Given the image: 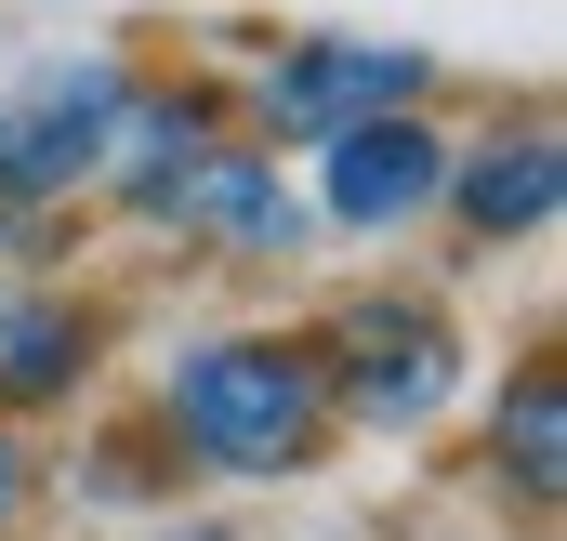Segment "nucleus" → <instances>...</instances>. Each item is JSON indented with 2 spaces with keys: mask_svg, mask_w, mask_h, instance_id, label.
<instances>
[{
  "mask_svg": "<svg viewBox=\"0 0 567 541\" xmlns=\"http://www.w3.org/2000/svg\"><path fill=\"white\" fill-rule=\"evenodd\" d=\"M158 409H172V436L212 476H303L317 436H330L317 357L290 330H212V344H185L172 384H158Z\"/></svg>",
  "mask_w": 567,
  "mask_h": 541,
  "instance_id": "f257e3e1",
  "label": "nucleus"
},
{
  "mask_svg": "<svg viewBox=\"0 0 567 541\" xmlns=\"http://www.w3.org/2000/svg\"><path fill=\"white\" fill-rule=\"evenodd\" d=\"M133 93H145L133 53H53V67H27V80L0 93V212L27 225V212H53V198L106 185Z\"/></svg>",
  "mask_w": 567,
  "mask_h": 541,
  "instance_id": "f03ea898",
  "label": "nucleus"
},
{
  "mask_svg": "<svg viewBox=\"0 0 567 541\" xmlns=\"http://www.w3.org/2000/svg\"><path fill=\"white\" fill-rule=\"evenodd\" d=\"M435 93L423 40H370V27H290L251 67V145H330L357 120H396Z\"/></svg>",
  "mask_w": 567,
  "mask_h": 541,
  "instance_id": "7ed1b4c3",
  "label": "nucleus"
},
{
  "mask_svg": "<svg viewBox=\"0 0 567 541\" xmlns=\"http://www.w3.org/2000/svg\"><path fill=\"white\" fill-rule=\"evenodd\" d=\"M317 397H343L357 422H383V436H410V422H435L449 409V384H462V330L435 317L423 290H357L317 344Z\"/></svg>",
  "mask_w": 567,
  "mask_h": 541,
  "instance_id": "20e7f679",
  "label": "nucleus"
},
{
  "mask_svg": "<svg viewBox=\"0 0 567 541\" xmlns=\"http://www.w3.org/2000/svg\"><path fill=\"white\" fill-rule=\"evenodd\" d=\"M435 185H449V133H435V106H396V120H357V133L317 145V225H343V238H396V225H423Z\"/></svg>",
  "mask_w": 567,
  "mask_h": 541,
  "instance_id": "39448f33",
  "label": "nucleus"
},
{
  "mask_svg": "<svg viewBox=\"0 0 567 541\" xmlns=\"http://www.w3.org/2000/svg\"><path fill=\"white\" fill-rule=\"evenodd\" d=\"M435 212H449L475 252H528V238H555V212H567V145H555V120H515V133L449 145Z\"/></svg>",
  "mask_w": 567,
  "mask_h": 541,
  "instance_id": "423d86ee",
  "label": "nucleus"
},
{
  "mask_svg": "<svg viewBox=\"0 0 567 541\" xmlns=\"http://www.w3.org/2000/svg\"><path fill=\"white\" fill-rule=\"evenodd\" d=\"M93 370V317L66 290H13L0 304V397H80Z\"/></svg>",
  "mask_w": 567,
  "mask_h": 541,
  "instance_id": "0eeeda50",
  "label": "nucleus"
},
{
  "mask_svg": "<svg viewBox=\"0 0 567 541\" xmlns=\"http://www.w3.org/2000/svg\"><path fill=\"white\" fill-rule=\"evenodd\" d=\"M488 449L515 462V489H528V502H555V476H567V370H555V357H528V370L502 384Z\"/></svg>",
  "mask_w": 567,
  "mask_h": 541,
  "instance_id": "6e6552de",
  "label": "nucleus"
},
{
  "mask_svg": "<svg viewBox=\"0 0 567 541\" xmlns=\"http://www.w3.org/2000/svg\"><path fill=\"white\" fill-rule=\"evenodd\" d=\"M13 502H27V449L0 436V529H13Z\"/></svg>",
  "mask_w": 567,
  "mask_h": 541,
  "instance_id": "1a4fd4ad",
  "label": "nucleus"
},
{
  "mask_svg": "<svg viewBox=\"0 0 567 541\" xmlns=\"http://www.w3.org/2000/svg\"><path fill=\"white\" fill-rule=\"evenodd\" d=\"M185 541H225V529H185Z\"/></svg>",
  "mask_w": 567,
  "mask_h": 541,
  "instance_id": "9d476101",
  "label": "nucleus"
}]
</instances>
